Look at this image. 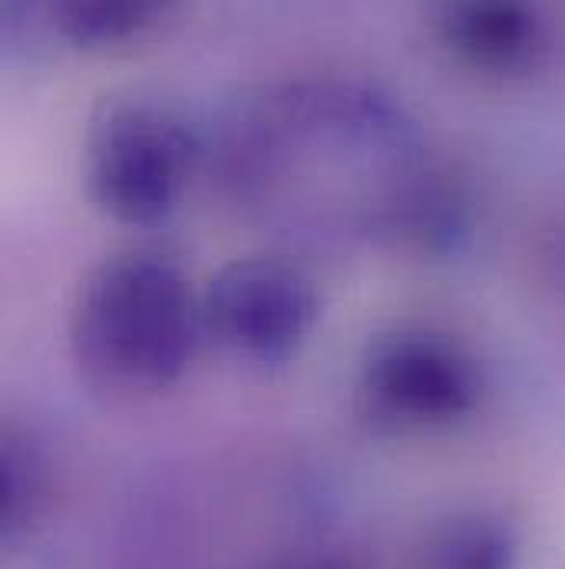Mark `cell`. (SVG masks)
<instances>
[{
  "instance_id": "obj_1",
  "label": "cell",
  "mask_w": 565,
  "mask_h": 569,
  "mask_svg": "<svg viewBox=\"0 0 565 569\" xmlns=\"http://www.w3.org/2000/svg\"><path fill=\"white\" fill-rule=\"evenodd\" d=\"M202 291L159 252H120L87 272L70 305V355L110 395H159L182 381L199 345Z\"/></svg>"
},
{
  "instance_id": "obj_2",
  "label": "cell",
  "mask_w": 565,
  "mask_h": 569,
  "mask_svg": "<svg viewBox=\"0 0 565 569\" xmlns=\"http://www.w3.org/2000/svg\"><path fill=\"white\" fill-rule=\"evenodd\" d=\"M195 162L199 142L169 107L110 100L87 130L83 189L117 226L152 229L179 209Z\"/></svg>"
},
{
  "instance_id": "obj_3",
  "label": "cell",
  "mask_w": 565,
  "mask_h": 569,
  "mask_svg": "<svg viewBox=\"0 0 565 569\" xmlns=\"http://www.w3.org/2000/svg\"><path fill=\"white\" fill-rule=\"evenodd\" d=\"M483 375L446 331L401 325L371 338L354 378V411L381 433H424L476 411Z\"/></svg>"
},
{
  "instance_id": "obj_4",
  "label": "cell",
  "mask_w": 565,
  "mask_h": 569,
  "mask_svg": "<svg viewBox=\"0 0 565 569\" xmlns=\"http://www.w3.org/2000/svg\"><path fill=\"white\" fill-rule=\"evenodd\" d=\"M321 321L314 279L282 256H239L202 288L205 338L252 365H282Z\"/></svg>"
},
{
  "instance_id": "obj_5",
  "label": "cell",
  "mask_w": 565,
  "mask_h": 569,
  "mask_svg": "<svg viewBox=\"0 0 565 569\" xmlns=\"http://www.w3.org/2000/svg\"><path fill=\"white\" fill-rule=\"evenodd\" d=\"M426 23L456 67L490 80H523L549 57L536 0H430Z\"/></svg>"
},
{
  "instance_id": "obj_6",
  "label": "cell",
  "mask_w": 565,
  "mask_h": 569,
  "mask_svg": "<svg viewBox=\"0 0 565 569\" xmlns=\"http://www.w3.org/2000/svg\"><path fill=\"white\" fill-rule=\"evenodd\" d=\"M417 569H519V537L490 510H463L426 533Z\"/></svg>"
},
{
  "instance_id": "obj_7",
  "label": "cell",
  "mask_w": 565,
  "mask_h": 569,
  "mask_svg": "<svg viewBox=\"0 0 565 569\" xmlns=\"http://www.w3.org/2000/svg\"><path fill=\"white\" fill-rule=\"evenodd\" d=\"M172 0H50L57 30L77 47H120L155 27Z\"/></svg>"
},
{
  "instance_id": "obj_8",
  "label": "cell",
  "mask_w": 565,
  "mask_h": 569,
  "mask_svg": "<svg viewBox=\"0 0 565 569\" xmlns=\"http://www.w3.org/2000/svg\"><path fill=\"white\" fill-rule=\"evenodd\" d=\"M50 503V467L43 453L13 430L3 437L0 453V527L3 537L30 530Z\"/></svg>"
},
{
  "instance_id": "obj_9",
  "label": "cell",
  "mask_w": 565,
  "mask_h": 569,
  "mask_svg": "<svg viewBox=\"0 0 565 569\" xmlns=\"http://www.w3.org/2000/svg\"><path fill=\"white\" fill-rule=\"evenodd\" d=\"M279 569H344L334 560H297V563H284Z\"/></svg>"
},
{
  "instance_id": "obj_10",
  "label": "cell",
  "mask_w": 565,
  "mask_h": 569,
  "mask_svg": "<svg viewBox=\"0 0 565 569\" xmlns=\"http://www.w3.org/2000/svg\"><path fill=\"white\" fill-rule=\"evenodd\" d=\"M559 269H563V279H565V249H563V259H559Z\"/></svg>"
}]
</instances>
